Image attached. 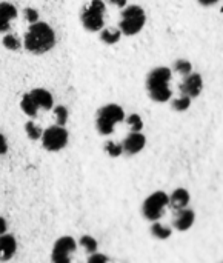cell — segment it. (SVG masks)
Listing matches in <instances>:
<instances>
[{
    "instance_id": "cell-1",
    "label": "cell",
    "mask_w": 223,
    "mask_h": 263,
    "mask_svg": "<svg viewBox=\"0 0 223 263\" xmlns=\"http://www.w3.org/2000/svg\"><path fill=\"white\" fill-rule=\"evenodd\" d=\"M23 46L34 55L46 54L55 46V32L46 22L29 23V28L23 37Z\"/></svg>"
},
{
    "instance_id": "cell-2",
    "label": "cell",
    "mask_w": 223,
    "mask_h": 263,
    "mask_svg": "<svg viewBox=\"0 0 223 263\" xmlns=\"http://www.w3.org/2000/svg\"><path fill=\"white\" fill-rule=\"evenodd\" d=\"M171 79H173V71L166 66H157L150 71L146 77V91L151 100L157 103H165L171 100L173 91H171Z\"/></svg>"
},
{
    "instance_id": "cell-3",
    "label": "cell",
    "mask_w": 223,
    "mask_h": 263,
    "mask_svg": "<svg viewBox=\"0 0 223 263\" xmlns=\"http://www.w3.org/2000/svg\"><path fill=\"white\" fill-rule=\"evenodd\" d=\"M146 23V12L140 5H126L120 14L119 28L123 35H136L139 34Z\"/></svg>"
},
{
    "instance_id": "cell-4",
    "label": "cell",
    "mask_w": 223,
    "mask_h": 263,
    "mask_svg": "<svg viewBox=\"0 0 223 263\" xmlns=\"http://www.w3.org/2000/svg\"><path fill=\"white\" fill-rule=\"evenodd\" d=\"M125 120V111L117 103H108L97 111L96 116V128L102 136H111L114 133V126Z\"/></svg>"
},
{
    "instance_id": "cell-5",
    "label": "cell",
    "mask_w": 223,
    "mask_h": 263,
    "mask_svg": "<svg viewBox=\"0 0 223 263\" xmlns=\"http://www.w3.org/2000/svg\"><path fill=\"white\" fill-rule=\"evenodd\" d=\"M106 5L103 0H91L80 14V22L83 28L89 32H99L105 26Z\"/></svg>"
},
{
    "instance_id": "cell-6",
    "label": "cell",
    "mask_w": 223,
    "mask_h": 263,
    "mask_svg": "<svg viewBox=\"0 0 223 263\" xmlns=\"http://www.w3.org/2000/svg\"><path fill=\"white\" fill-rule=\"evenodd\" d=\"M166 206H170V196L165 191H156L145 199L142 205V214L146 220L156 222L160 220Z\"/></svg>"
},
{
    "instance_id": "cell-7",
    "label": "cell",
    "mask_w": 223,
    "mask_h": 263,
    "mask_svg": "<svg viewBox=\"0 0 223 263\" xmlns=\"http://www.w3.org/2000/svg\"><path fill=\"white\" fill-rule=\"evenodd\" d=\"M42 146L49 151V153H59L62 151L69 140V133L65 126L62 125H52L46 129H43L42 134Z\"/></svg>"
},
{
    "instance_id": "cell-8",
    "label": "cell",
    "mask_w": 223,
    "mask_h": 263,
    "mask_svg": "<svg viewBox=\"0 0 223 263\" xmlns=\"http://www.w3.org/2000/svg\"><path fill=\"white\" fill-rule=\"evenodd\" d=\"M76 250H77V242L71 236H62L55 240L52 247L51 260L54 263H68Z\"/></svg>"
},
{
    "instance_id": "cell-9",
    "label": "cell",
    "mask_w": 223,
    "mask_h": 263,
    "mask_svg": "<svg viewBox=\"0 0 223 263\" xmlns=\"http://www.w3.org/2000/svg\"><path fill=\"white\" fill-rule=\"evenodd\" d=\"M180 94H185L191 99H196L200 96V92L203 91V79L199 72H191L188 76L183 77L180 86Z\"/></svg>"
},
{
    "instance_id": "cell-10",
    "label": "cell",
    "mask_w": 223,
    "mask_h": 263,
    "mask_svg": "<svg viewBox=\"0 0 223 263\" xmlns=\"http://www.w3.org/2000/svg\"><path fill=\"white\" fill-rule=\"evenodd\" d=\"M123 153L128 154V156H136L139 154L145 145H146V137L142 134V131H131V134H128L123 142Z\"/></svg>"
},
{
    "instance_id": "cell-11",
    "label": "cell",
    "mask_w": 223,
    "mask_h": 263,
    "mask_svg": "<svg viewBox=\"0 0 223 263\" xmlns=\"http://www.w3.org/2000/svg\"><path fill=\"white\" fill-rule=\"evenodd\" d=\"M194 222H196V213L191 208H183V210L176 211V216L173 219V227L177 231L185 233L193 228Z\"/></svg>"
},
{
    "instance_id": "cell-12",
    "label": "cell",
    "mask_w": 223,
    "mask_h": 263,
    "mask_svg": "<svg viewBox=\"0 0 223 263\" xmlns=\"http://www.w3.org/2000/svg\"><path fill=\"white\" fill-rule=\"evenodd\" d=\"M18 11L15 5L9 2H0V32L6 34L11 29V23L17 18Z\"/></svg>"
},
{
    "instance_id": "cell-13",
    "label": "cell",
    "mask_w": 223,
    "mask_h": 263,
    "mask_svg": "<svg viewBox=\"0 0 223 263\" xmlns=\"http://www.w3.org/2000/svg\"><path fill=\"white\" fill-rule=\"evenodd\" d=\"M17 251V240L12 234H0V262H8Z\"/></svg>"
},
{
    "instance_id": "cell-14",
    "label": "cell",
    "mask_w": 223,
    "mask_h": 263,
    "mask_svg": "<svg viewBox=\"0 0 223 263\" xmlns=\"http://www.w3.org/2000/svg\"><path fill=\"white\" fill-rule=\"evenodd\" d=\"M190 200H191V196H190L188 190H185V188H177L170 194V206L174 211L188 208Z\"/></svg>"
},
{
    "instance_id": "cell-15",
    "label": "cell",
    "mask_w": 223,
    "mask_h": 263,
    "mask_svg": "<svg viewBox=\"0 0 223 263\" xmlns=\"http://www.w3.org/2000/svg\"><path fill=\"white\" fill-rule=\"evenodd\" d=\"M31 96L34 97L35 103L39 105L40 109H45V111H49L54 108V97L49 91H46L45 88H34L29 91Z\"/></svg>"
},
{
    "instance_id": "cell-16",
    "label": "cell",
    "mask_w": 223,
    "mask_h": 263,
    "mask_svg": "<svg viewBox=\"0 0 223 263\" xmlns=\"http://www.w3.org/2000/svg\"><path fill=\"white\" fill-rule=\"evenodd\" d=\"M20 108H22V111L28 116V117H31V119H35L37 117V112H39V105L35 103V100H34V97L31 96V92H26V94H23V97H22V100H20Z\"/></svg>"
},
{
    "instance_id": "cell-17",
    "label": "cell",
    "mask_w": 223,
    "mask_h": 263,
    "mask_svg": "<svg viewBox=\"0 0 223 263\" xmlns=\"http://www.w3.org/2000/svg\"><path fill=\"white\" fill-rule=\"evenodd\" d=\"M99 32H100V40L105 45H116L120 40V37L123 35L120 28H105L103 26Z\"/></svg>"
},
{
    "instance_id": "cell-18",
    "label": "cell",
    "mask_w": 223,
    "mask_h": 263,
    "mask_svg": "<svg viewBox=\"0 0 223 263\" xmlns=\"http://www.w3.org/2000/svg\"><path fill=\"white\" fill-rule=\"evenodd\" d=\"M151 223H153V225H151V234H153V237H156V239H159V240H166V239L171 237L173 230H171L170 227L160 223L159 220L151 222Z\"/></svg>"
},
{
    "instance_id": "cell-19",
    "label": "cell",
    "mask_w": 223,
    "mask_h": 263,
    "mask_svg": "<svg viewBox=\"0 0 223 263\" xmlns=\"http://www.w3.org/2000/svg\"><path fill=\"white\" fill-rule=\"evenodd\" d=\"M25 133H26V136H28L29 140H34L35 142V140H40L42 139L43 129L37 123H34L32 120H29V122L25 123Z\"/></svg>"
},
{
    "instance_id": "cell-20",
    "label": "cell",
    "mask_w": 223,
    "mask_h": 263,
    "mask_svg": "<svg viewBox=\"0 0 223 263\" xmlns=\"http://www.w3.org/2000/svg\"><path fill=\"white\" fill-rule=\"evenodd\" d=\"M79 245H80V247H82L88 254H92V253H96V251L99 250V243H97V240H96L92 236H88V234H85V236H82V237H80Z\"/></svg>"
},
{
    "instance_id": "cell-21",
    "label": "cell",
    "mask_w": 223,
    "mask_h": 263,
    "mask_svg": "<svg viewBox=\"0 0 223 263\" xmlns=\"http://www.w3.org/2000/svg\"><path fill=\"white\" fill-rule=\"evenodd\" d=\"M191 97H188V96H185V94H182L180 97H177V99H174L173 102H171V106H173V109L174 111H177V112H185L187 109H190V106H191Z\"/></svg>"
},
{
    "instance_id": "cell-22",
    "label": "cell",
    "mask_w": 223,
    "mask_h": 263,
    "mask_svg": "<svg viewBox=\"0 0 223 263\" xmlns=\"http://www.w3.org/2000/svg\"><path fill=\"white\" fill-rule=\"evenodd\" d=\"M2 43H3V46H5L8 51H18V49L22 48V42L18 40V37L14 35V34H8V32L5 34Z\"/></svg>"
},
{
    "instance_id": "cell-23",
    "label": "cell",
    "mask_w": 223,
    "mask_h": 263,
    "mask_svg": "<svg viewBox=\"0 0 223 263\" xmlns=\"http://www.w3.org/2000/svg\"><path fill=\"white\" fill-rule=\"evenodd\" d=\"M173 66H174V71L179 72V74L183 76V77L193 72V63H191L190 60H187V59H179V60H176Z\"/></svg>"
},
{
    "instance_id": "cell-24",
    "label": "cell",
    "mask_w": 223,
    "mask_h": 263,
    "mask_svg": "<svg viewBox=\"0 0 223 263\" xmlns=\"http://www.w3.org/2000/svg\"><path fill=\"white\" fill-rule=\"evenodd\" d=\"M52 109H54L55 123L65 126V125L68 123V119H69V111H68V108L63 106V105H59V106H54Z\"/></svg>"
},
{
    "instance_id": "cell-25",
    "label": "cell",
    "mask_w": 223,
    "mask_h": 263,
    "mask_svg": "<svg viewBox=\"0 0 223 263\" xmlns=\"http://www.w3.org/2000/svg\"><path fill=\"white\" fill-rule=\"evenodd\" d=\"M103 149H105V153L109 157H120L123 154V145L122 143H117V142H113V140H108L103 145Z\"/></svg>"
},
{
    "instance_id": "cell-26",
    "label": "cell",
    "mask_w": 223,
    "mask_h": 263,
    "mask_svg": "<svg viewBox=\"0 0 223 263\" xmlns=\"http://www.w3.org/2000/svg\"><path fill=\"white\" fill-rule=\"evenodd\" d=\"M126 123L129 125L131 131H142L143 129V120L139 114H129L128 117H125Z\"/></svg>"
},
{
    "instance_id": "cell-27",
    "label": "cell",
    "mask_w": 223,
    "mask_h": 263,
    "mask_svg": "<svg viewBox=\"0 0 223 263\" xmlns=\"http://www.w3.org/2000/svg\"><path fill=\"white\" fill-rule=\"evenodd\" d=\"M23 17H25V20L28 23H35V22H39V11L28 6V8L23 9Z\"/></svg>"
},
{
    "instance_id": "cell-28",
    "label": "cell",
    "mask_w": 223,
    "mask_h": 263,
    "mask_svg": "<svg viewBox=\"0 0 223 263\" xmlns=\"http://www.w3.org/2000/svg\"><path fill=\"white\" fill-rule=\"evenodd\" d=\"M109 259H108V256H105V254H100V253H92V254H89V257H88V262L89 263H105L108 262Z\"/></svg>"
},
{
    "instance_id": "cell-29",
    "label": "cell",
    "mask_w": 223,
    "mask_h": 263,
    "mask_svg": "<svg viewBox=\"0 0 223 263\" xmlns=\"http://www.w3.org/2000/svg\"><path fill=\"white\" fill-rule=\"evenodd\" d=\"M8 153V142L6 137L0 133V156H5Z\"/></svg>"
},
{
    "instance_id": "cell-30",
    "label": "cell",
    "mask_w": 223,
    "mask_h": 263,
    "mask_svg": "<svg viewBox=\"0 0 223 263\" xmlns=\"http://www.w3.org/2000/svg\"><path fill=\"white\" fill-rule=\"evenodd\" d=\"M108 3H111V5H114V6H117V8H125L126 6V3H128V0H108Z\"/></svg>"
},
{
    "instance_id": "cell-31",
    "label": "cell",
    "mask_w": 223,
    "mask_h": 263,
    "mask_svg": "<svg viewBox=\"0 0 223 263\" xmlns=\"http://www.w3.org/2000/svg\"><path fill=\"white\" fill-rule=\"evenodd\" d=\"M8 231V223H6V220L0 216V234H5Z\"/></svg>"
},
{
    "instance_id": "cell-32",
    "label": "cell",
    "mask_w": 223,
    "mask_h": 263,
    "mask_svg": "<svg viewBox=\"0 0 223 263\" xmlns=\"http://www.w3.org/2000/svg\"><path fill=\"white\" fill-rule=\"evenodd\" d=\"M202 6H213V5H216V3H219L220 0H197Z\"/></svg>"
}]
</instances>
